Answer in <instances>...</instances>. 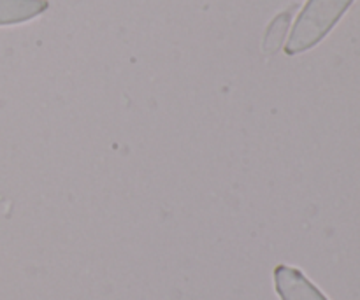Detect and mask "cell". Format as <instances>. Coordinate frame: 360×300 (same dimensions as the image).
Wrapping results in <instances>:
<instances>
[{
    "label": "cell",
    "instance_id": "cell-1",
    "mask_svg": "<svg viewBox=\"0 0 360 300\" xmlns=\"http://www.w3.org/2000/svg\"><path fill=\"white\" fill-rule=\"evenodd\" d=\"M354 0H309L299 14L285 51L297 55L322 41Z\"/></svg>",
    "mask_w": 360,
    "mask_h": 300
},
{
    "label": "cell",
    "instance_id": "cell-2",
    "mask_svg": "<svg viewBox=\"0 0 360 300\" xmlns=\"http://www.w3.org/2000/svg\"><path fill=\"white\" fill-rule=\"evenodd\" d=\"M274 283L281 300H327L304 274L292 267H276Z\"/></svg>",
    "mask_w": 360,
    "mask_h": 300
},
{
    "label": "cell",
    "instance_id": "cell-3",
    "mask_svg": "<svg viewBox=\"0 0 360 300\" xmlns=\"http://www.w3.org/2000/svg\"><path fill=\"white\" fill-rule=\"evenodd\" d=\"M46 0H0V25L21 23L46 11Z\"/></svg>",
    "mask_w": 360,
    "mask_h": 300
}]
</instances>
